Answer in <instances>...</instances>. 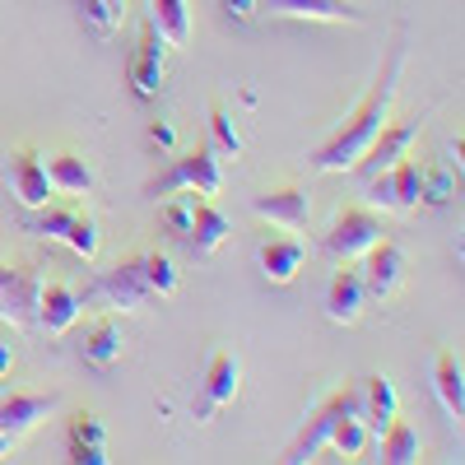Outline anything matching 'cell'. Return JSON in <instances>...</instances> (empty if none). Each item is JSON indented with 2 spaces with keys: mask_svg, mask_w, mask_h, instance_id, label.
<instances>
[{
  "mask_svg": "<svg viewBox=\"0 0 465 465\" xmlns=\"http://www.w3.org/2000/svg\"><path fill=\"white\" fill-rule=\"evenodd\" d=\"M451 201V173L447 168H423V196L419 205H447Z\"/></svg>",
  "mask_w": 465,
  "mask_h": 465,
  "instance_id": "d6a6232c",
  "label": "cell"
},
{
  "mask_svg": "<svg viewBox=\"0 0 465 465\" xmlns=\"http://www.w3.org/2000/svg\"><path fill=\"white\" fill-rule=\"evenodd\" d=\"M359 391H363V419H368V433L372 438H381V429L396 419V410H401V401H396V386H391V377L386 372H372V377H363L359 381Z\"/></svg>",
  "mask_w": 465,
  "mask_h": 465,
  "instance_id": "ac0fdd59",
  "label": "cell"
},
{
  "mask_svg": "<svg viewBox=\"0 0 465 465\" xmlns=\"http://www.w3.org/2000/svg\"><path fill=\"white\" fill-rule=\"evenodd\" d=\"M401 70H405V37H396V43H391V52H386L377 80H372V89L359 98L354 112L344 116V126H340L326 144L312 149V168H317V173H349V168H354L363 153H368V144H372L377 131L386 126L391 103H396V94H401Z\"/></svg>",
  "mask_w": 465,
  "mask_h": 465,
  "instance_id": "6da1fadb",
  "label": "cell"
},
{
  "mask_svg": "<svg viewBox=\"0 0 465 465\" xmlns=\"http://www.w3.org/2000/svg\"><path fill=\"white\" fill-rule=\"evenodd\" d=\"M10 442H15V438H10L5 429H0V456H10Z\"/></svg>",
  "mask_w": 465,
  "mask_h": 465,
  "instance_id": "f35d334b",
  "label": "cell"
},
{
  "mask_svg": "<svg viewBox=\"0 0 465 465\" xmlns=\"http://www.w3.org/2000/svg\"><path fill=\"white\" fill-rule=\"evenodd\" d=\"M107 5H112L116 15H126V0H107Z\"/></svg>",
  "mask_w": 465,
  "mask_h": 465,
  "instance_id": "ab89813d",
  "label": "cell"
},
{
  "mask_svg": "<svg viewBox=\"0 0 465 465\" xmlns=\"http://www.w3.org/2000/svg\"><path fill=\"white\" fill-rule=\"evenodd\" d=\"M433 391H438V401H442V410L451 419L465 414V372H460L456 354H438V363H433Z\"/></svg>",
  "mask_w": 465,
  "mask_h": 465,
  "instance_id": "7402d4cb",
  "label": "cell"
},
{
  "mask_svg": "<svg viewBox=\"0 0 465 465\" xmlns=\"http://www.w3.org/2000/svg\"><path fill=\"white\" fill-rule=\"evenodd\" d=\"M80 15H84V24H89L98 37H107L116 24H122V15H116L107 0H80Z\"/></svg>",
  "mask_w": 465,
  "mask_h": 465,
  "instance_id": "836d02e7",
  "label": "cell"
},
{
  "mask_svg": "<svg viewBox=\"0 0 465 465\" xmlns=\"http://www.w3.org/2000/svg\"><path fill=\"white\" fill-rule=\"evenodd\" d=\"M140 261H144V284H149V293H159V298L177 293V265H173V256H163V252H144Z\"/></svg>",
  "mask_w": 465,
  "mask_h": 465,
  "instance_id": "f1b7e54d",
  "label": "cell"
},
{
  "mask_svg": "<svg viewBox=\"0 0 465 465\" xmlns=\"http://www.w3.org/2000/svg\"><path fill=\"white\" fill-rule=\"evenodd\" d=\"M37 289H43V275H37L33 265H5L0 261V322L37 326Z\"/></svg>",
  "mask_w": 465,
  "mask_h": 465,
  "instance_id": "277c9868",
  "label": "cell"
},
{
  "mask_svg": "<svg viewBox=\"0 0 465 465\" xmlns=\"http://www.w3.org/2000/svg\"><path fill=\"white\" fill-rule=\"evenodd\" d=\"M219 186H223V168L214 159V149H186L173 159L168 177L163 182H153V196L159 191H196V196H219Z\"/></svg>",
  "mask_w": 465,
  "mask_h": 465,
  "instance_id": "5b68a950",
  "label": "cell"
},
{
  "mask_svg": "<svg viewBox=\"0 0 465 465\" xmlns=\"http://www.w3.org/2000/svg\"><path fill=\"white\" fill-rule=\"evenodd\" d=\"M163 56H168V43H163V33L153 28V19H149L144 33H140L135 56L126 61V80H131L135 98H159V89H163Z\"/></svg>",
  "mask_w": 465,
  "mask_h": 465,
  "instance_id": "8992f818",
  "label": "cell"
},
{
  "mask_svg": "<svg viewBox=\"0 0 465 465\" xmlns=\"http://www.w3.org/2000/svg\"><path fill=\"white\" fill-rule=\"evenodd\" d=\"M52 410H56V396H5V401H0V429H5L10 438H24Z\"/></svg>",
  "mask_w": 465,
  "mask_h": 465,
  "instance_id": "d6986e66",
  "label": "cell"
},
{
  "mask_svg": "<svg viewBox=\"0 0 465 465\" xmlns=\"http://www.w3.org/2000/svg\"><path fill=\"white\" fill-rule=\"evenodd\" d=\"M122 326H116L112 317H103V322H94L89 331H84V363H94V368H112L116 359H122Z\"/></svg>",
  "mask_w": 465,
  "mask_h": 465,
  "instance_id": "603a6c76",
  "label": "cell"
},
{
  "mask_svg": "<svg viewBox=\"0 0 465 465\" xmlns=\"http://www.w3.org/2000/svg\"><path fill=\"white\" fill-rule=\"evenodd\" d=\"M265 15L275 19H326V24H363L354 0H265Z\"/></svg>",
  "mask_w": 465,
  "mask_h": 465,
  "instance_id": "5bb4252c",
  "label": "cell"
},
{
  "mask_svg": "<svg viewBox=\"0 0 465 465\" xmlns=\"http://www.w3.org/2000/svg\"><path fill=\"white\" fill-rule=\"evenodd\" d=\"M10 186H15V196L24 210H43L52 201V177H47V163H43V153H33V149H15L10 153V168H5Z\"/></svg>",
  "mask_w": 465,
  "mask_h": 465,
  "instance_id": "9c48e42d",
  "label": "cell"
},
{
  "mask_svg": "<svg viewBox=\"0 0 465 465\" xmlns=\"http://www.w3.org/2000/svg\"><path fill=\"white\" fill-rule=\"evenodd\" d=\"M391 196H396V210H419V196H423V163L419 159H396L391 168Z\"/></svg>",
  "mask_w": 465,
  "mask_h": 465,
  "instance_id": "4316f807",
  "label": "cell"
},
{
  "mask_svg": "<svg viewBox=\"0 0 465 465\" xmlns=\"http://www.w3.org/2000/svg\"><path fill=\"white\" fill-rule=\"evenodd\" d=\"M61 242H65L74 256H80V261H98V247H103L98 219H94L89 210L74 205V214H70V223H65V232H61Z\"/></svg>",
  "mask_w": 465,
  "mask_h": 465,
  "instance_id": "484cf974",
  "label": "cell"
},
{
  "mask_svg": "<svg viewBox=\"0 0 465 465\" xmlns=\"http://www.w3.org/2000/svg\"><path fill=\"white\" fill-rule=\"evenodd\" d=\"M10 368H15V354H10V344H5V340H0V381H5V377H10Z\"/></svg>",
  "mask_w": 465,
  "mask_h": 465,
  "instance_id": "74e56055",
  "label": "cell"
},
{
  "mask_svg": "<svg viewBox=\"0 0 465 465\" xmlns=\"http://www.w3.org/2000/svg\"><path fill=\"white\" fill-rule=\"evenodd\" d=\"M368 182V201L377 205V210H396V196H391V173H372V177H363Z\"/></svg>",
  "mask_w": 465,
  "mask_h": 465,
  "instance_id": "e575fe53",
  "label": "cell"
},
{
  "mask_svg": "<svg viewBox=\"0 0 465 465\" xmlns=\"http://www.w3.org/2000/svg\"><path fill=\"white\" fill-rule=\"evenodd\" d=\"M219 10L228 19H252L256 15V0H219Z\"/></svg>",
  "mask_w": 465,
  "mask_h": 465,
  "instance_id": "8d00e7d4",
  "label": "cell"
},
{
  "mask_svg": "<svg viewBox=\"0 0 465 465\" xmlns=\"http://www.w3.org/2000/svg\"><path fill=\"white\" fill-rule=\"evenodd\" d=\"M359 275H363V289L368 298H391L405 280V252L391 242V238H377L363 256H359Z\"/></svg>",
  "mask_w": 465,
  "mask_h": 465,
  "instance_id": "52a82bcc",
  "label": "cell"
},
{
  "mask_svg": "<svg viewBox=\"0 0 465 465\" xmlns=\"http://www.w3.org/2000/svg\"><path fill=\"white\" fill-rule=\"evenodd\" d=\"M377 238H381V219H377V210L344 205V210H335V219H331V228H326L322 247H326L331 256H340V261H359Z\"/></svg>",
  "mask_w": 465,
  "mask_h": 465,
  "instance_id": "3957f363",
  "label": "cell"
},
{
  "mask_svg": "<svg viewBox=\"0 0 465 465\" xmlns=\"http://www.w3.org/2000/svg\"><path fill=\"white\" fill-rule=\"evenodd\" d=\"M242 386V363L232 349H214L210 363H205V410L201 414H214L219 405H232V396H238Z\"/></svg>",
  "mask_w": 465,
  "mask_h": 465,
  "instance_id": "e0dca14e",
  "label": "cell"
},
{
  "mask_svg": "<svg viewBox=\"0 0 465 465\" xmlns=\"http://www.w3.org/2000/svg\"><path fill=\"white\" fill-rule=\"evenodd\" d=\"M368 442H372L368 419H363V414H349V419H340V423H335V433H331V442H326V447H335L344 460H359V456L368 451Z\"/></svg>",
  "mask_w": 465,
  "mask_h": 465,
  "instance_id": "83f0119b",
  "label": "cell"
},
{
  "mask_svg": "<svg viewBox=\"0 0 465 465\" xmlns=\"http://www.w3.org/2000/svg\"><path fill=\"white\" fill-rule=\"evenodd\" d=\"M363 307H368V289H363V275H359V265H340L331 284H326V317L335 326H354L363 317Z\"/></svg>",
  "mask_w": 465,
  "mask_h": 465,
  "instance_id": "7c38bea8",
  "label": "cell"
},
{
  "mask_svg": "<svg viewBox=\"0 0 465 465\" xmlns=\"http://www.w3.org/2000/svg\"><path fill=\"white\" fill-rule=\"evenodd\" d=\"M252 210L270 223H280V228H307V219H312V196H307L302 186H275V191L252 196Z\"/></svg>",
  "mask_w": 465,
  "mask_h": 465,
  "instance_id": "4fadbf2b",
  "label": "cell"
},
{
  "mask_svg": "<svg viewBox=\"0 0 465 465\" xmlns=\"http://www.w3.org/2000/svg\"><path fill=\"white\" fill-rule=\"evenodd\" d=\"M80 317H84V293L80 289H70L61 280H47L37 289V326L47 335H65Z\"/></svg>",
  "mask_w": 465,
  "mask_h": 465,
  "instance_id": "8fae6325",
  "label": "cell"
},
{
  "mask_svg": "<svg viewBox=\"0 0 465 465\" xmlns=\"http://www.w3.org/2000/svg\"><path fill=\"white\" fill-rule=\"evenodd\" d=\"M98 298H107V307H122V312H135V307L149 298V284H144V261L140 256H122L116 265H107L98 284H94Z\"/></svg>",
  "mask_w": 465,
  "mask_h": 465,
  "instance_id": "ba28073f",
  "label": "cell"
},
{
  "mask_svg": "<svg viewBox=\"0 0 465 465\" xmlns=\"http://www.w3.org/2000/svg\"><path fill=\"white\" fill-rule=\"evenodd\" d=\"M256 261H261V275H265L270 284H293V280H298V270H302V261H307V247H302V238L284 232V238L261 242Z\"/></svg>",
  "mask_w": 465,
  "mask_h": 465,
  "instance_id": "2e32d148",
  "label": "cell"
},
{
  "mask_svg": "<svg viewBox=\"0 0 465 465\" xmlns=\"http://www.w3.org/2000/svg\"><path fill=\"white\" fill-rule=\"evenodd\" d=\"M149 19L163 33L168 47H186L191 43V10L186 0H149Z\"/></svg>",
  "mask_w": 465,
  "mask_h": 465,
  "instance_id": "cb8c5ba5",
  "label": "cell"
},
{
  "mask_svg": "<svg viewBox=\"0 0 465 465\" xmlns=\"http://www.w3.org/2000/svg\"><path fill=\"white\" fill-rule=\"evenodd\" d=\"M377 447H381V460H391V465H410V460H419V451H423L419 429H414V423H405V419L386 423L381 438H377Z\"/></svg>",
  "mask_w": 465,
  "mask_h": 465,
  "instance_id": "d4e9b609",
  "label": "cell"
},
{
  "mask_svg": "<svg viewBox=\"0 0 465 465\" xmlns=\"http://www.w3.org/2000/svg\"><path fill=\"white\" fill-rule=\"evenodd\" d=\"M228 214L219 210V205H210V196H201L196 201V214H191V232H186V242H191V252L196 256H210V252H219L223 247V238H228Z\"/></svg>",
  "mask_w": 465,
  "mask_h": 465,
  "instance_id": "ffe728a7",
  "label": "cell"
},
{
  "mask_svg": "<svg viewBox=\"0 0 465 465\" xmlns=\"http://www.w3.org/2000/svg\"><path fill=\"white\" fill-rule=\"evenodd\" d=\"M210 135H214V153H228V159L242 153V135H238V126H232V112L223 103L210 107Z\"/></svg>",
  "mask_w": 465,
  "mask_h": 465,
  "instance_id": "f546056e",
  "label": "cell"
},
{
  "mask_svg": "<svg viewBox=\"0 0 465 465\" xmlns=\"http://www.w3.org/2000/svg\"><path fill=\"white\" fill-rule=\"evenodd\" d=\"M65 451L74 465H107V433H103V419L80 410L70 419V429H65Z\"/></svg>",
  "mask_w": 465,
  "mask_h": 465,
  "instance_id": "9a60e30c",
  "label": "cell"
},
{
  "mask_svg": "<svg viewBox=\"0 0 465 465\" xmlns=\"http://www.w3.org/2000/svg\"><path fill=\"white\" fill-rule=\"evenodd\" d=\"M37 219H33V232L37 238H61L65 232V223H70V214H74V205H43V210H33Z\"/></svg>",
  "mask_w": 465,
  "mask_h": 465,
  "instance_id": "1f68e13d",
  "label": "cell"
},
{
  "mask_svg": "<svg viewBox=\"0 0 465 465\" xmlns=\"http://www.w3.org/2000/svg\"><path fill=\"white\" fill-rule=\"evenodd\" d=\"M149 140L159 144V149H173V144H177V131H173V122H149Z\"/></svg>",
  "mask_w": 465,
  "mask_h": 465,
  "instance_id": "d590c367",
  "label": "cell"
},
{
  "mask_svg": "<svg viewBox=\"0 0 465 465\" xmlns=\"http://www.w3.org/2000/svg\"><path fill=\"white\" fill-rule=\"evenodd\" d=\"M419 126H423V116H419V112H414V116H405V122H396V126H381V131H377V140L368 144V153L354 163V168H359V177L386 173L396 159H405L410 144H414V135H419Z\"/></svg>",
  "mask_w": 465,
  "mask_h": 465,
  "instance_id": "30bf717a",
  "label": "cell"
},
{
  "mask_svg": "<svg viewBox=\"0 0 465 465\" xmlns=\"http://www.w3.org/2000/svg\"><path fill=\"white\" fill-rule=\"evenodd\" d=\"M349 414H363V391H359V386H340V391H331V396L312 410V419L302 423V433L284 447V460H289V465L312 460V456L331 442L335 423H340V419H349Z\"/></svg>",
  "mask_w": 465,
  "mask_h": 465,
  "instance_id": "7a4b0ae2",
  "label": "cell"
},
{
  "mask_svg": "<svg viewBox=\"0 0 465 465\" xmlns=\"http://www.w3.org/2000/svg\"><path fill=\"white\" fill-rule=\"evenodd\" d=\"M47 177L56 191H70V196H89L94 191V163L80 159V153H56V159H47Z\"/></svg>",
  "mask_w": 465,
  "mask_h": 465,
  "instance_id": "44dd1931",
  "label": "cell"
},
{
  "mask_svg": "<svg viewBox=\"0 0 465 465\" xmlns=\"http://www.w3.org/2000/svg\"><path fill=\"white\" fill-rule=\"evenodd\" d=\"M196 191H182V196L177 201H168L163 205V223H168V232H177V238H186V232H191V214H196Z\"/></svg>",
  "mask_w": 465,
  "mask_h": 465,
  "instance_id": "4dcf8cb0",
  "label": "cell"
}]
</instances>
